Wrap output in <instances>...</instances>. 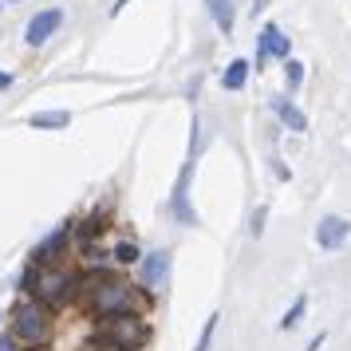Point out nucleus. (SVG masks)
<instances>
[{
    "mask_svg": "<svg viewBox=\"0 0 351 351\" xmlns=\"http://www.w3.org/2000/svg\"><path fill=\"white\" fill-rule=\"evenodd\" d=\"M87 316L107 319V316H146L154 308V296L138 280H130L114 269L80 272V296H75Z\"/></svg>",
    "mask_w": 351,
    "mask_h": 351,
    "instance_id": "nucleus-1",
    "label": "nucleus"
},
{
    "mask_svg": "<svg viewBox=\"0 0 351 351\" xmlns=\"http://www.w3.org/2000/svg\"><path fill=\"white\" fill-rule=\"evenodd\" d=\"M20 288H24V296H32V300L60 312L64 304H71L80 296V272L67 269V265H28Z\"/></svg>",
    "mask_w": 351,
    "mask_h": 351,
    "instance_id": "nucleus-2",
    "label": "nucleus"
},
{
    "mask_svg": "<svg viewBox=\"0 0 351 351\" xmlns=\"http://www.w3.org/2000/svg\"><path fill=\"white\" fill-rule=\"evenodd\" d=\"M8 332H12V339L24 351L48 348L51 335H56V308L32 300V296H20L16 308H12V316H8Z\"/></svg>",
    "mask_w": 351,
    "mask_h": 351,
    "instance_id": "nucleus-3",
    "label": "nucleus"
},
{
    "mask_svg": "<svg viewBox=\"0 0 351 351\" xmlns=\"http://www.w3.org/2000/svg\"><path fill=\"white\" fill-rule=\"evenodd\" d=\"M150 339H154V328L146 316H107L95 328V343H107L114 351H143Z\"/></svg>",
    "mask_w": 351,
    "mask_h": 351,
    "instance_id": "nucleus-4",
    "label": "nucleus"
},
{
    "mask_svg": "<svg viewBox=\"0 0 351 351\" xmlns=\"http://www.w3.org/2000/svg\"><path fill=\"white\" fill-rule=\"evenodd\" d=\"M193 162H197V134H190V158L182 166V174L174 182V193H170V217L178 225H197V213L190 206V178H193Z\"/></svg>",
    "mask_w": 351,
    "mask_h": 351,
    "instance_id": "nucleus-5",
    "label": "nucleus"
},
{
    "mask_svg": "<svg viewBox=\"0 0 351 351\" xmlns=\"http://www.w3.org/2000/svg\"><path fill=\"white\" fill-rule=\"evenodd\" d=\"M166 280H170V249H150V253H143V261H138V285L150 296H158L162 288H166Z\"/></svg>",
    "mask_w": 351,
    "mask_h": 351,
    "instance_id": "nucleus-6",
    "label": "nucleus"
},
{
    "mask_svg": "<svg viewBox=\"0 0 351 351\" xmlns=\"http://www.w3.org/2000/svg\"><path fill=\"white\" fill-rule=\"evenodd\" d=\"M60 24H64V8H40L28 20V28H24V44L28 48H44L51 36L60 32Z\"/></svg>",
    "mask_w": 351,
    "mask_h": 351,
    "instance_id": "nucleus-7",
    "label": "nucleus"
},
{
    "mask_svg": "<svg viewBox=\"0 0 351 351\" xmlns=\"http://www.w3.org/2000/svg\"><path fill=\"white\" fill-rule=\"evenodd\" d=\"M288 51H292L288 36L280 32L276 24H265V28H261V36H256V60H253V67L261 71V67H265V60H292Z\"/></svg>",
    "mask_w": 351,
    "mask_h": 351,
    "instance_id": "nucleus-8",
    "label": "nucleus"
},
{
    "mask_svg": "<svg viewBox=\"0 0 351 351\" xmlns=\"http://www.w3.org/2000/svg\"><path fill=\"white\" fill-rule=\"evenodd\" d=\"M351 237V221L348 217H339V213H328V217H319L316 225V245L324 253H335V249H343Z\"/></svg>",
    "mask_w": 351,
    "mask_h": 351,
    "instance_id": "nucleus-9",
    "label": "nucleus"
},
{
    "mask_svg": "<svg viewBox=\"0 0 351 351\" xmlns=\"http://www.w3.org/2000/svg\"><path fill=\"white\" fill-rule=\"evenodd\" d=\"M67 245H71V225H60L56 233H48V237L32 249V265H64Z\"/></svg>",
    "mask_w": 351,
    "mask_h": 351,
    "instance_id": "nucleus-10",
    "label": "nucleus"
},
{
    "mask_svg": "<svg viewBox=\"0 0 351 351\" xmlns=\"http://www.w3.org/2000/svg\"><path fill=\"white\" fill-rule=\"evenodd\" d=\"M272 111H276V119H280L288 130H296V134H304V130H308V114H304L292 99H272Z\"/></svg>",
    "mask_w": 351,
    "mask_h": 351,
    "instance_id": "nucleus-11",
    "label": "nucleus"
},
{
    "mask_svg": "<svg viewBox=\"0 0 351 351\" xmlns=\"http://www.w3.org/2000/svg\"><path fill=\"white\" fill-rule=\"evenodd\" d=\"M249 71H253V64H249V60H233V64L225 67L221 87H225V91H241V87L249 83Z\"/></svg>",
    "mask_w": 351,
    "mask_h": 351,
    "instance_id": "nucleus-12",
    "label": "nucleus"
},
{
    "mask_svg": "<svg viewBox=\"0 0 351 351\" xmlns=\"http://www.w3.org/2000/svg\"><path fill=\"white\" fill-rule=\"evenodd\" d=\"M143 261V249L134 245V241H119L111 249V269H130V265H138Z\"/></svg>",
    "mask_w": 351,
    "mask_h": 351,
    "instance_id": "nucleus-13",
    "label": "nucleus"
},
{
    "mask_svg": "<svg viewBox=\"0 0 351 351\" xmlns=\"http://www.w3.org/2000/svg\"><path fill=\"white\" fill-rule=\"evenodd\" d=\"M209 16H213V24L221 28L225 36L233 32V0H206Z\"/></svg>",
    "mask_w": 351,
    "mask_h": 351,
    "instance_id": "nucleus-14",
    "label": "nucleus"
},
{
    "mask_svg": "<svg viewBox=\"0 0 351 351\" xmlns=\"http://www.w3.org/2000/svg\"><path fill=\"white\" fill-rule=\"evenodd\" d=\"M28 123H32L36 130H60V127L71 123V114H67V111H40V114H32Z\"/></svg>",
    "mask_w": 351,
    "mask_h": 351,
    "instance_id": "nucleus-15",
    "label": "nucleus"
},
{
    "mask_svg": "<svg viewBox=\"0 0 351 351\" xmlns=\"http://www.w3.org/2000/svg\"><path fill=\"white\" fill-rule=\"evenodd\" d=\"M304 312H308V296H296V300H292V308L280 316V332H292V328L304 319Z\"/></svg>",
    "mask_w": 351,
    "mask_h": 351,
    "instance_id": "nucleus-16",
    "label": "nucleus"
},
{
    "mask_svg": "<svg viewBox=\"0 0 351 351\" xmlns=\"http://www.w3.org/2000/svg\"><path fill=\"white\" fill-rule=\"evenodd\" d=\"M285 87H288V95H296L304 87V64L300 60H285Z\"/></svg>",
    "mask_w": 351,
    "mask_h": 351,
    "instance_id": "nucleus-17",
    "label": "nucleus"
},
{
    "mask_svg": "<svg viewBox=\"0 0 351 351\" xmlns=\"http://www.w3.org/2000/svg\"><path fill=\"white\" fill-rule=\"evenodd\" d=\"M217 324H221V312H213V316L206 319V328H202V335H197V348H193V351H209L213 335H217Z\"/></svg>",
    "mask_w": 351,
    "mask_h": 351,
    "instance_id": "nucleus-18",
    "label": "nucleus"
},
{
    "mask_svg": "<svg viewBox=\"0 0 351 351\" xmlns=\"http://www.w3.org/2000/svg\"><path fill=\"white\" fill-rule=\"evenodd\" d=\"M265 213H269L265 206H261V209L253 213V225H249V233H253V237H261V233H265Z\"/></svg>",
    "mask_w": 351,
    "mask_h": 351,
    "instance_id": "nucleus-19",
    "label": "nucleus"
},
{
    "mask_svg": "<svg viewBox=\"0 0 351 351\" xmlns=\"http://www.w3.org/2000/svg\"><path fill=\"white\" fill-rule=\"evenodd\" d=\"M0 351H20V343L12 339V332H4V335H0Z\"/></svg>",
    "mask_w": 351,
    "mask_h": 351,
    "instance_id": "nucleus-20",
    "label": "nucleus"
},
{
    "mask_svg": "<svg viewBox=\"0 0 351 351\" xmlns=\"http://www.w3.org/2000/svg\"><path fill=\"white\" fill-rule=\"evenodd\" d=\"M8 87H12V75H8V71H0V91H8Z\"/></svg>",
    "mask_w": 351,
    "mask_h": 351,
    "instance_id": "nucleus-21",
    "label": "nucleus"
},
{
    "mask_svg": "<svg viewBox=\"0 0 351 351\" xmlns=\"http://www.w3.org/2000/svg\"><path fill=\"white\" fill-rule=\"evenodd\" d=\"M319 348H324V332H319L316 339H312V343H308V351H319Z\"/></svg>",
    "mask_w": 351,
    "mask_h": 351,
    "instance_id": "nucleus-22",
    "label": "nucleus"
},
{
    "mask_svg": "<svg viewBox=\"0 0 351 351\" xmlns=\"http://www.w3.org/2000/svg\"><path fill=\"white\" fill-rule=\"evenodd\" d=\"M127 4H130V0H119V4H114L111 12H123V8H127Z\"/></svg>",
    "mask_w": 351,
    "mask_h": 351,
    "instance_id": "nucleus-23",
    "label": "nucleus"
},
{
    "mask_svg": "<svg viewBox=\"0 0 351 351\" xmlns=\"http://www.w3.org/2000/svg\"><path fill=\"white\" fill-rule=\"evenodd\" d=\"M32 351H44V348H32Z\"/></svg>",
    "mask_w": 351,
    "mask_h": 351,
    "instance_id": "nucleus-24",
    "label": "nucleus"
}]
</instances>
